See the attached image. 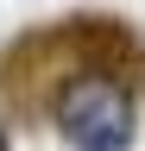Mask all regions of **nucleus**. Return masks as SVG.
I'll list each match as a JSON object with an SVG mask.
<instances>
[{"instance_id":"obj_1","label":"nucleus","mask_w":145,"mask_h":151,"mask_svg":"<svg viewBox=\"0 0 145 151\" xmlns=\"http://www.w3.org/2000/svg\"><path fill=\"white\" fill-rule=\"evenodd\" d=\"M50 126L69 151H133L139 139V88L107 69L69 63L50 88Z\"/></svg>"},{"instance_id":"obj_2","label":"nucleus","mask_w":145,"mask_h":151,"mask_svg":"<svg viewBox=\"0 0 145 151\" xmlns=\"http://www.w3.org/2000/svg\"><path fill=\"white\" fill-rule=\"evenodd\" d=\"M57 38H63L69 63L107 69V76H120V82L145 88V38L126 25L120 13H69V19H57Z\"/></svg>"},{"instance_id":"obj_3","label":"nucleus","mask_w":145,"mask_h":151,"mask_svg":"<svg viewBox=\"0 0 145 151\" xmlns=\"http://www.w3.org/2000/svg\"><path fill=\"white\" fill-rule=\"evenodd\" d=\"M0 151H13V132H6V120H0Z\"/></svg>"}]
</instances>
